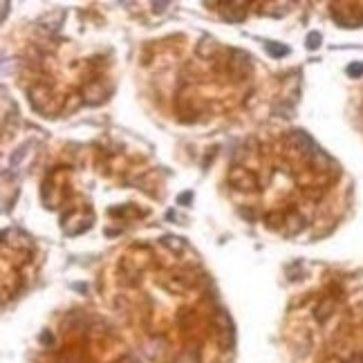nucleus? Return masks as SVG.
Listing matches in <instances>:
<instances>
[{
  "mask_svg": "<svg viewBox=\"0 0 363 363\" xmlns=\"http://www.w3.org/2000/svg\"><path fill=\"white\" fill-rule=\"evenodd\" d=\"M267 50H269L274 56H283V54H287V47H276V45H271V43H267Z\"/></svg>",
  "mask_w": 363,
  "mask_h": 363,
  "instance_id": "7ed1b4c3",
  "label": "nucleus"
},
{
  "mask_svg": "<svg viewBox=\"0 0 363 363\" xmlns=\"http://www.w3.org/2000/svg\"><path fill=\"white\" fill-rule=\"evenodd\" d=\"M318 45H321V34H316V32H314V34L307 36V47H309V50H314V47H318Z\"/></svg>",
  "mask_w": 363,
  "mask_h": 363,
  "instance_id": "f03ea898",
  "label": "nucleus"
},
{
  "mask_svg": "<svg viewBox=\"0 0 363 363\" xmlns=\"http://www.w3.org/2000/svg\"><path fill=\"white\" fill-rule=\"evenodd\" d=\"M347 74H350L352 79H359V76L363 74V63H354V65H350V68H347Z\"/></svg>",
  "mask_w": 363,
  "mask_h": 363,
  "instance_id": "f257e3e1",
  "label": "nucleus"
}]
</instances>
